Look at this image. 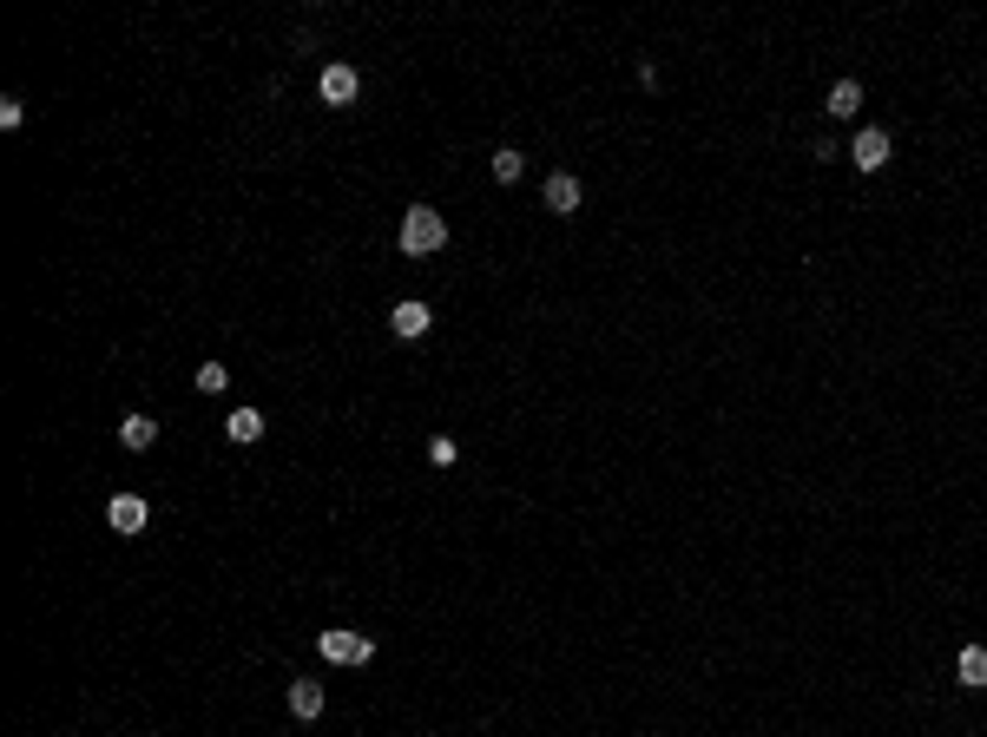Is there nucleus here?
I'll return each mask as SVG.
<instances>
[{"instance_id":"1","label":"nucleus","mask_w":987,"mask_h":737,"mask_svg":"<svg viewBox=\"0 0 987 737\" xmlns=\"http://www.w3.org/2000/svg\"><path fill=\"white\" fill-rule=\"evenodd\" d=\"M448 244V218L441 211H428V204H408V218H402V251L408 257H428V251H441Z\"/></svg>"},{"instance_id":"2","label":"nucleus","mask_w":987,"mask_h":737,"mask_svg":"<svg viewBox=\"0 0 987 737\" xmlns=\"http://www.w3.org/2000/svg\"><path fill=\"white\" fill-rule=\"evenodd\" d=\"M316 652L329 665H369L376 659V639H362V632H316Z\"/></svg>"},{"instance_id":"3","label":"nucleus","mask_w":987,"mask_h":737,"mask_svg":"<svg viewBox=\"0 0 987 737\" xmlns=\"http://www.w3.org/2000/svg\"><path fill=\"white\" fill-rule=\"evenodd\" d=\"M316 93H323V106H349V99L362 93V73H356V66H343V60H329L323 79H316Z\"/></svg>"},{"instance_id":"4","label":"nucleus","mask_w":987,"mask_h":737,"mask_svg":"<svg viewBox=\"0 0 987 737\" xmlns=\"http://www.w3.org/2000/svg\"><path fill=\"white\" fill-rule=\"evenodd\" d=\"M145 520H152L145 494H112V507H106V527H112V534H145Z\"/></svg>"},{"instance_id":"5","label":"nucleus","mask_w":987,"mask_h":737,"mask_svg":"<svg viewBox=\"0 0 987 737\" xmlns=\"http://www.w3.org/2000/svg\"><path fill=\"white\" fill-rule=\"evenodd\" d=\"M428 323H435V310H428V303H415V297H408V303H395V310H389V330L402 336V343H415V336H428Z\"/></svg>"},{"instance_id":"6","label":"nucleus","mask_w":987,"mask_h":737,"mask_svg":"<svg viewBox=\"0 0 987 737\" xmlns=\"http://www.w3.org/2000/svg\"><path fill=\"white\" fill-rule=\"evenodd\" d=\"M849 158H856V172H882L889 165V132H856V145H849Z\"/></svg>"},{"instance_id":"7","label":"nucleus","mask_w":987,"mask_h":737,"mask_svg":"<svg viewBox=\"0 0 987 737\" xmlns=\"http://www.w3.org/2000/svg\"><path fill=\"white\" fill-rule=\"evenodd\" d=\"M580 198H586V191H580V178H573V172H553V178H547V211L573 218V211H580Z\"/></svg>"},{"instance_id":"8","label":"nucleus","mask_w":987,"mask_h":737,"mask_svg":"<svg viewBox=\"0 0 987 737\" xmlns=\"http://www.w3.org/2000/svg\"><path fill=\"white\" fill-rule=\"evenodd\" d=\"M283 698H290V718H323V685H316V678H297V685L283 691Z\"/></svg>"},{"instance_id":"9","label":"nucleus","mask_w":987,"mask_h":737,"mask_svg":"<svg viewBox=\"0 0 987 737\" xmlns=\"http://www.w3.org/2000/svg\"><path fill=\"white\" fill-rule=\"evenodd\" d=\"M119 441H126L132 455H145V448H152V441H158V422H152V415H139V408H132L126 422H119Z\"/></svg>"},{"instance_id":"10","label":"nucleus","mask_w":987,"mask_h":737,"mask_svg":"<svg viewBox=\"0 0 987 737\" xmlns=\"http://www.w3.org/2000/svg\"><path fill=\"white\" fill-rule=\"evenodd\" d=\"M955 672H961V685H968V691H981L987 685V645H968V652L955 659Z\"/></svg>"},{"instance_id":"11","label":"nucleus","mask_w":987,"mask_h":737,"mask_svg":"<svg viewBox=\"0 0 987 737\" xmlns=\"http://www.w3.org/2000/svg\"><path fill=\"white\" fill-rule=\"evenodd\" d=\"M224 435L231 441H257L264 435V415H257V408H231V415H224Z\"/></svg>"},{"instance_id":"12","label":"nucleus","mask_w":987,"mask_h":737,"mask_svg":"<svg viewBox=\"0 0 987 737\" xmlns=\"http://www.w3.org/2000/svg\"><path fill=\"white\" fill-rule=\"evenodd\" d=\"M856 106H862V86H856V79H836V86H830V119H849Z\"/></svg>"},{"instance_id":"13","label":"nucleus","mask_w":987,"mask_h":737,"mask_svg":"<svg viewBox=\"0 0 987 737\" xmlns=\"http://www.w3.org/2000/svg\"><path fill=\"white\" fill-rule=\"evenodd\" d=\"M520 172H527V158H520L514 145H501V152H494V178H501V185H514Z\"/></svg>"},{"instance_id":"14","label":"nucleus","mask_w":987,"mask_h":737,"mask_svg":"<svg viewBox=\"0 0 987 737\" xmlns=\"http://www.w3.org/2000/svg\"><path fill=\"white\" fill-rule=\"evenodd\" d=\"M224 382H231V369H224V362H204V369H198V389H204V395H218Z\"/></svg>"},{"instance_id":"15","label":"nucleus","mask_w":987,"mask_h":737,"mask_svg":"<svg viewBox=\"0 0 987 737\" xmlns=\"http://www.w3.org/2000/svg\"><path fill=\"white\" fill-rule=\"evenodd\" d=\"M461 455V448H455V441H448V435H435V441H428V461H435V468H448V461H455Z\"/></svg>"},{"instance_id":"16","label":"nucleus","mask_w":987,"mask_h":737,"mask_svg":"<svg viewBox=\"0 0 987 737\" xmlns=\"http://www.w3.org/2000/svg\"><path fill=\"white\" fill-rule=\"evenodd\" d=\"M20 119H27V106H20V99H0V126L14 132V126H20Z\"/></svg>"}]
</instances>
